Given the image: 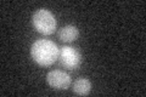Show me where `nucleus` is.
I'll return each instance as SVG.
<instances>
[{
  "label": "nucleus",
  "instance_id": "39448f33",
  "mask_svg": "<svg viewBox=\"0 0 146 97\" xmlns=\"http://www.w3.org/2000/svg\"><path fill=\"white\" fill-rule=\"evenodd\" d=\"M79 35V32L78 28L76 26H72V24H68L65 26L63 28L58 32V38L60 40L65 41V43H72L74 41Z\"/></svg>",
  "mask_w": 146,
  "mask_h": 97
},
{
  "label": "nucleus",
  "instance_id": "20e7f679",
  "mask_svg": "<svg viewBox=\"0 0 146 97\" xmlns=\"http://www.w3.org/2000/svg\"><path fill=\"white\" fill-rule=\"evenodd\" d=\"M48 84L56 90H66L71 85V77L66 72L56 69L48 73L46 75Z\"/></svg>",
  "mask_w": 146,
  "mask_h": 97
},
{
  "label": "nucleus",
  "instance_id": "f257e3e1",
  "mask_svg": "<svg viewBox=\"0 0 146 97\" xmlns=\"http://www.w3.org/2000/svg\"><path fill=\"white\" fill-rule=\"evenodd\" d=\"M58 50L57 45L51 40L48 39H39L32 44L31 55L34 61L40 66L48 67L51 66L58 59Z\"/></svg>",
  "mask_w": 146,
  "mask_h": 97
},
{
  "label": "nucleus",
  "instance_id": "7ed1b4c3",
  "mask_svg": "<svg viewBox=\"0 0 146 97\" xmlns=\"http://www.w3.org/2000/svg\"><path fill=\"white\" fill-rule=\"evenodd\" d=\"M58 61L65 68L74 71L82 63V56L79 51L72 46H63L58 53Z\"/></svg>",
  "mask_w": 146,
  "mask_h": 97
},
{
  "label": "nucleus",
  "instance_id": "f03ea898",
  "mask_svg": "<svg viewBox=\"0 0 146 97\" xmlns=\"http://www.w3.org/2000/svg\"><path fill=\"white\" fill-rule=\"evenodd\" d=\"M34 29L40 34L50 35L56 29V18L54 13L50 12L46 9H39L33 13L32 17Z\"/></svg>",
  "mask_w": 146,
  "mask_h": 97
},
{
  "label": "nucleus",
  "instance_id": "423d86ee",
  "mask_svg": "<svg viewBox=\"0 0 146 97\" xmlns=\"http://www.w3.org/2000/svg\"><path fill=\"white\" fill-rule=\"evenodd\" d=\"M91 90V82L85 79V78H80V79L76 80L73 84V92L80 96H85L88 95Z\"/></svg>",
  "mask_w": 146,
  "mask_h": 97
}]
</instances>
